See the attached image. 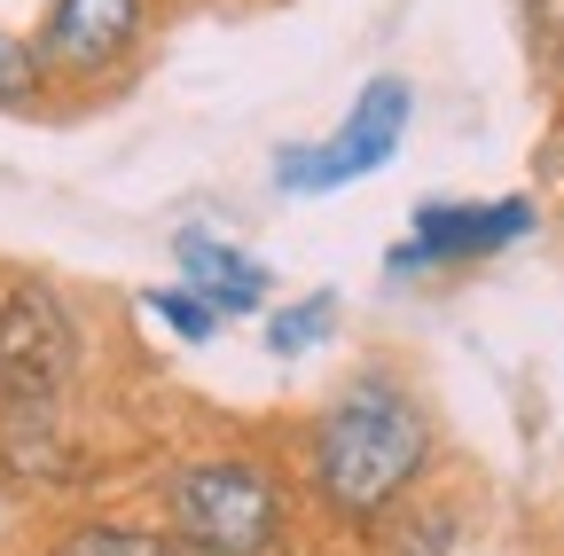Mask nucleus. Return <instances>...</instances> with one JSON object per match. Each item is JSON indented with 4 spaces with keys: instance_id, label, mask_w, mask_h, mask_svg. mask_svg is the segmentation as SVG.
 <instances>
[{
    "instance_id": "1",
    "label": "nucleus",
    "mask_w": 564,
    "mask_h": 556,
    "mask_svg": "<svg viewBox=\"0 0 564 556\" xmlns=\"http://www.w3.org/2000/svg\"><path fill=\"white\" fill-rule=\"evenodd\" d=\"M432 462H440V424H432V400L423 384L400 369V361H361L306 424V447H299V478H306V502L369 541L408 494L432 486Z\"/></svg>"
},
{
    "instance_id": "2",
    "label": "nucleus",
    "mask_w": 564,
    "mask_h": 556,
    "mask_svg": "<svg viewBox=\"0 0 564 556\" xmlns=\"http://www.w3.org/2000/svg\"><path fill=\"white\" fill-rule=\"evenodd\" d=\"M158 525L181 556H299V478L251 439L188 447L158 470Z\"/></svg>"
},
{
    "instance_id": "3",
    "label": "nucleus",
    "mask_w": 564,
    "mask_h": 556,
    "mask_svg": "<svg viewBox=\"0 0 564 556\" xmlns=\"http://www.w3.org/2000/svg\"><path fill=\"white\" fill-rule=\"evenodd\" d=\"M87 369V329L47 274L0 266V432L9 439H40L70 415Z\"/></svg>"
},
{
    "instance_id": "4",
    "label": "nucleus",
    "mask_w": 564,
    "mask_h": 556,
    "mask_svg": "<svg viewBox=\"0 0 564 556\" xmlns=\"http://www.w3.org/2000/svg\"><path fill=\"white\" fill-rule=\"evenodd\" d=\"M158 32H165V0H40V24L24 40L47 95L110 102L126 79H141Z\"/></svg>"
},
{
    "instance_id": "5",
    "label": "nucleus",
    "mask_w": 564,
    "mask_h": 556,
    "mask_svg": "<svg viewBox=\"0 0 564 556\" xmlns=\"http://www.w3.org/2000/svg\"><path fill=\"white\" fill-rule=\"evenodd\" d=\"M408 126H415V87L400 79V72H377L361 95H352V110L322 133V142H282L274 150V165H267V181L282 188V196H337V188H352V181H369V173H384L400 150H408Z\"/></svg>"
},
{
    "instance_id": "6",
    "label": "nucleus",
    "mask_w": 564,
    "mask_h": 556,
    "mask_svg": "<svg viewBox=\"0 0 564 556\" xmlns=\"http://www.w3.org/2000/svg\"><path fill=\"white\" fill-rule=\"evenodd\" d=\"M541 228L533 196H423L408 212V236L392 243V274H455V266H486L518 251Z\"/></svg>"
},
{
    "instance_id": "7",
    "label": "nucleus",
    "mask_w": 564,
    "mask_h": 556,
    "mask_svg": "<svg viewBox=\"0 0 564 556\" xmlns=\"http://www.w3.org/2000/svg\"><path fill=\"white\" fill-rule=\"evenodd\" d=\"M173 259H181V283H188L212 314H220V321L267 314V298H274V266H267L259 251L228 243L220 228H181V236H173Z\"/></svg>"
},
{
    "instance_id": "8",
    "label": "nucleus",
    "mask_w": 564,
    "mask_h": 556,
    "mask_svg": "<svg viewBox=\"0 0 564 556\" xmlns=\"http://www.w3.org/2000/svg\"><path fill=\"white\" fill-rule=\"evenodd\" d=\"M40 556H181V541L150 517H70L40 541Z\"/></svg>"
},
{
    "instance_id": "9",
    "label": "nucleus",
    "mask_w": 564,
    "mask_h": 556,
    "mask_svg": "<svg viewBox=\"0 0 564 556\" xmlns=\"http://www.w3.org/2000/svg\"><path fill=\"white\" fill-rule=\"evenodd\" d=\"M369 548H377V556H455V548H463V517L432 494V486H423V494H408V502L369 533Z\"/></svg>"
},
{
    "instance_id": "10",
    "label": "nucleus",
    "mask_w": 564,
    "mask_h": 556,
    "mask_svg": "<svg viewBox=\"0 0 564 556\" xmlns=\"http://www.w3.org/2000/svg\"><path fill=\"white\" fill-rule=\"evenodd\" d=\"M47 110V79L32 63V40L0 24V118H40Z\"/></svg>"
},
{
    "instance_id": "11",
    "label": "nucleus",
    "mask_w": 564,
    "mask_h": 556,
    "mask_svg": "<svg viewBox=\"0 0 564 556\" xmlns=\"http://www.w3.org/2000/svg\"><path fill=\"white\" fill-rule=\"evenodd\" d=\"M329 321H337V298H329V291H314V298H299V306H274V314H267V353H282V361L314 353V345L329 337Z\"/></svg>"
},
{
    "instance_id": "12",
    "label": "nucleus",
    "mask_w": 564,
    "mask_h": 556,
    "mask_svg": "<svg viewBox=\"0 0 564 556\" xmlns=\"http://www.w3.org/2000/svg\"><path fill=\"white\" fill-rule=\"evenodd\" d=\"M518 32H525V63L541 87H564V0H518Z\"/></svg>"
},
{
    "instance_id": "13",
    "label": "nucleus",
    "mask_w": 564,
    "mask_h": 556,
    "mask_svg": "<svg viewBox=\"0 0 564 556\" xmlns=\"http://www.w3.org/2000/svg\"><path fill=\"white\" fill-rule=\"evenodd\" d=\"M141 314L165 321V329H173V345H212V337H220V314H212L188 283H158V291H141Z\"/></svg>"
},
{
    "instance_id": "14",
    "label": "nucleus",
    "mask_w": 564,
    "mask_h": 556,
    "mask_svg": "<svg viewBox=\"0 0 564 556\" xmlns=\"http://www.w3.org/2000/svg\"><path fill=\"white\" fill-rule=\"evenodd\" d=\"M0 525H9V470H0Z\"/></svg>"
},
{
    "instance_id": "15",
    "label": "nucleus",
    "mask_w": 564,
    "mask_h": 556,
    "mask_svg": "<svg viewBox=\"0 0 564 556\" xmlns=\"http://www.w3.org/2000/svg\"><path fill=\"white\" fill-rule=\"evenodd\" d=\"M556 102H564V87H556Z\"/></svg>"
}]
</instances>
